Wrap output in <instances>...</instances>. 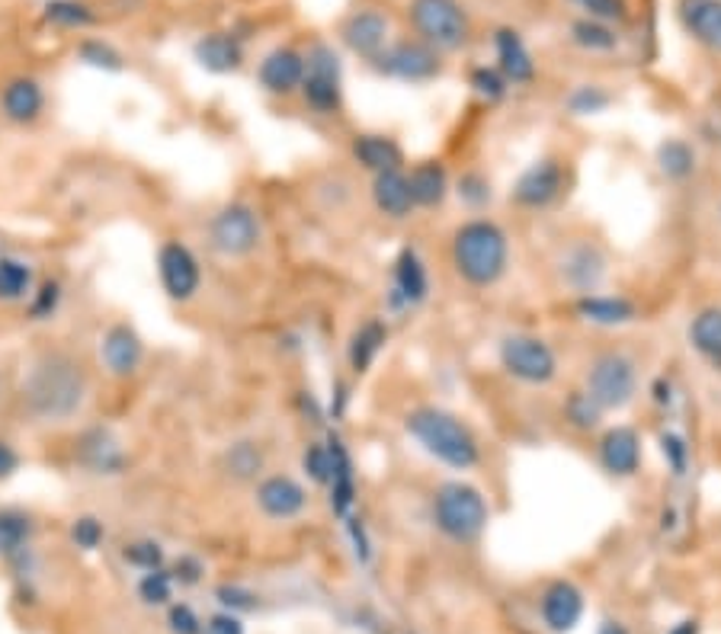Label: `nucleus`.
Wrapping results in <instances>:
<instances>
[{
	"mask_svg": "<svg viewBox=\"0 0 721 634\" xmlns=\"http://www.w3.org/2000/svg\"><path fill=\"white\" fill-rule=\"evenodd\" d=\"M600 634H625V629H622V625H615V622H609V625H603V632Z\"/></svg>",
	"mask_w": 721,
	"mask_h": 634,
	"instance_id": "53",
	"label": "nucleus"
},
{
	"mask_svg": "<svg viewBox=\"0 0 721 634\" xmlns=\"http://www.w3.org/2000/svg\"><path fill=\"white\" fill-rule=\"evenodd\" d=\"M584 615V597L574 583H552L542 597V619L552 632H570Z\"/></svg>",
	"mask_w": 721,
	"mask_h": 634,
	"instance_id": "17",
	"label": "nucleus"
},
{
	"mask_svg": "<svg viewBox=\"0 0 721 634\" xmlns=\"http://www.w3.org/2000/svg\"><path fill=\"white\" fill-rule=\"evenodd\" d=\"M385 336H388V331H385L381 321H366V324L353 334V343H350V363H353L356 372H366V369L376 363Z\"/></svg>",
	"mask_w": 721,
	"mask_h": 634,
	"instance_id": "30",
	"label": "nucleus"
},
{
	"mask_svg": "<svg viewBox=\"0 0 721 634\" xmlns=\"http://www.w3.org/2000/svg\"><path fill=\"white\" fill-rule=\"evenodd\" d=\"M58 301H62V289H58V282H45V286L38 289L36 299H33V304H30V311H33V318H36V321H45V318H52V314H55Z\"/></svg>",
	"mask_w": 721,
	"mask_h": 634,
	"instance_id": "44",
	"label": "nucleus"
},
{
	"mask_svg": "<svg viewBox=\"0 0 721 634\" xmlns=\"http://www.w3.org/2000/svg\"><path fill=\"white\" fill-rule=\"evenodd\" d=\"M500 366L526 385H548L558 375V359L542 336L510 334L500 340Z\"/></svg>",
	"mask_w": 721,
	"mask_h": 634,
	"instance_id": "6",
	"label": "nucleus"
},
{
	"mask_svg": "<svg viewBox=\"0 0 721 634\" xmlns=\"http://www.w3.org/2000/svg\"><path fill=\"white\" fill-rule=\"evenodd\" d=\"M381 68L401 80H430L433 75H440V58L430 45L401 42L381 58Z\"/></svg>",
	"mask_w": 721,
	"mask_h": 634,
	"instance_id": "15",
	"label": "nucleus"
},
{
	"mask_svg": "<svg viewBox=\"0 0 721 634\" xmlns=\"http://www.w3.org/2000/svg\"><path fill=\"white\" fill-rule=\"evenodd\" d=\"M45 16L58 26H68V30H77V26H90L93 23V13L84 7V3H75V0H55L45 7Z\"/></svg>",
	"mask_w": 721,
	"mask_h": 634,
	"instance_id": "36",
	"label": "nucleus"
},
{
	"mask_svg": "<svg viewBox=\"0 0 721 634\" xmlns=\"http://www.w3.org/2000/svg\"><path fill=\"white\" fill-rule=\"evenodd\" d=\"M497 58H500V71L513 84H526L535 75V65H532V55L526 52L523 38L510 33V30L497 33Z\"/></svg>",
	"mask_w": 721,
	"mask_h": 634,
	"instance_id": "24",
	"label": "nucleus"
},
{
	"mask_svg": "<svg viewBox=\"0 0 721 634\" xmlns=\"http://www.w3.org/2000/svg\"><path fill=\"white\" fill-rule=\"evenodd\" d=\"M577 314L590 324H603V327H619L635 321V304L629 299H615V296H580L577 299Z\"/></svg>",
	"mask_w": 721,
	"mask_h": 634,
	"instance_id": "21",
	"label": "nucleus"
},
{
	"mask_svg": "<svg viewBox=\"0 0 721 634\" xmlns=\"http://www.w3.org/2000/svg\"><path fill=\"white\" fill-rule=\"evenodd\" d=\"M30 286H33V272H30L26 263L0 257V299L3 301L26 299Z\"/></svg>",
	"mask_w": 721,
	"mask_h": 634,
	"instance_id": "32",
	"label": "nucleus"
},
{
	"mask_svg": "<svg viewBox=\"0 0 721 634\" xmlns=\"http://www.w3.org/2000/svg\"><path fill=\"white\" fill-rule=\"evenodd\" d=\"M472 87L481 93V97H488V100H500L503 97V77L497 75V71H488V68H478L475 75H472Z\"/></svg>",
	"mask_w": 721,
	"mask_h": 634,
	"instance_id": "45",
	"label": "nucleus"
},
{
	"mask_svg": "<svg viewBox=\"0 0 721 634\" xmlns=\"http://www.w3.org/2000/svg\"><path fill=\"white\" fill-rule=\"evenodd\" d=\"M565 187H568L565 164L555 157H542L520 174V180L510 189V199L523 209H548L552 202L562 199Z\"/></svg>",
	"mask_w": 721,
	"mask_h": 634,
	"instance_id": "8",
	"label": "nucleus"
},
{
	"mask_svg": "<svg viewBox=\"0 0 721 634\" xmlns=\"http://www.w3.org/2000/svg\"><path fill=\"white\" fill-rule=\"evenodd\" d=\"M408 433L436 461H443L456 471L475 468L481 458V448H478V440L472 436V430L458 416L440 411V408H420V411L408 413Z\"/></svg>",
	"mask_w": 721,
	"mask_h": 634,
	"instance_id": "3",
	"label": "nucleus"
},
{
	"mask_svg": "<svg viewBox=\"0 0 721 634\" xmlns=\"http://www.w3.org/2000/svg\"><path fill=\"white\" fill-rule=\"evenodd\" d=\"M80 55L90 62V65H97V68H122V58L115 55L113 48H107V45H100V42H87L84 48H80Z\"/></svg>",
	"mask_w": 721,
	"mask_h": 634,
	"instance_id": "46",
	"label": "nucleus"
},
{
	"mask_svg": "<svg viewBox=\"0 0 721 634\" xmlns=\"http://www.w3.org/2000/svg\"><path fill=\"white\" fill-rule=\"evenodd\" d=\"M209 241L222 257H247L260 244V222L254 209L229 205L209 224Z\"/></svg>",
	"mask_w": 721,
	"mask_h": 634,
	"instance_id": "9",
	"label": "nucleus"
},
{
	"mask_svg": "<svg viewBox=\"0 0 721 634\" xmlns=\"http://www.w3.org/2000/svg\"><path fill=\"white\" fill-rule=\"evenodd\" d=\"M199 570H202V567H199V560H192V558H184L180 564H177V577H180L184 583H196V580H199Z\"/></svg>",
	"mask_w": 721,
	"mask_h": 634,
	"instance_id": "52",
	"label": "nucleus"
},
{
	"mask_svg": "<svg viewBox=\"0 0 721 634\" xmlns=\"http://www.w3.org/2000/svg\"><path fill=\"white\" fill-rule=\"evenodd\" d=\"M100 359L107 366V372L115 375V378H129V375L138 372L142 359H145V346L138 334L129 327V324H113L107 334H103V343H100Z\"/></svg>",
	"mask_w": 721,
	"mask_h": 634,
	"instance_id": "12",
	"label": "nucleus"
},
{
	"mask_svg": "<svg viewBox=\"0 0 721 634\" xmlns=\"http://www.w3.org/2000/svg\"><path fill=\"white\" fill-rule=\"evenodd\" d=\"M373 199H376L379 212H385L388 219H408L411 209H414L408 177H404L401 170H385V174H376Z\"/></svg>",
	"mask_w": 721,
	"mask_h": 634,
	"instance_id": "20",
	"label": "nucleus"
},
{
	"mask_svg": "<svg viewBox=\"0 0 721 634\" xmlns=\"http://www.w3.org/2000/svg\"><path fill=\"white\" fill-rule=\"evenodd\" d=\"M138 593L145 602H167L170 599V577L160 570H148L145 580L138 583Z\"/></svg>",
	"mask_w": 721,
	"mask_h": 634,
	"instance_id": "41",
	"label": "nucleus"
},
{
	"mask_svg": "<svg viewBox=\"0 0 721 634\" xmlns=\"http://www.w3.org/2000/svg\"><path fill=\"white\" fill-rule=\"evenodd\" d=\"M458 196L468 202V205H485L491 199V183L481 177V174H465L458 180Z\"/></svg>",
	"mask_w": 721,
	"mask_h": 634,
	"instance_id": "40",
	"label": "nucleus"
},
{
	"mask_svg": "<svg viewBox=\"0 0 721 634\" xmlns=\"http://www.w3.org/2000/svg\"><path fill=\"white\" fill-rule=\"evenodd\" d=\"M304 77V58L292 48H276L269 52L260 65V84H264L269 93H292L302 87Z\"/></svg>",
	"mask_w": 721,
	"mask_h": 634,
	"instance_id": "18",
	"label": "nucleus"
},
{
	"mask_svg": "<svg viewBox=\"0 0 721 634\" xmlns=\"http://www.w3.org/2000/svg\"><path fill=\"white\" fill-rule=\"evenodd\" d=\"M229 471L237 481H251L264 471V452L257 443H234L225 455Z\"/></svg>",
	"mask_w": 721,
	"mask_h": 634,
	"instance_id": "33",
	"label": "nucleus"
},
{
	"mask_svg": "<svg viewBox=\"0 0 721 634\" xmlns=\"http://www.w3.org/2000/svg\"><path fill=\"white\" fill-rule=\"evenodd\" d=\"M565 413H568V420L574 423V426H580V430H594L597 423H600V416H603V411L597 408V401L587 394V391H574L568 398V408H565Z\"/></svg>",
	"mask_w": 721,
	"mask_h": 634,
	"instance_id": "37",
	"label": "nucleus"
},
{
	"mask_svg": "<svg viewBox=\"0 0 721 634\" xmlns=\"http://www.w3.org/2000/svg\"><path fill=\"white\" fill-rule=\"evenodd\" d=\"M343 42H346L356 55L376 58V55H381L385 42H388V20H385L381 13H376V10L353 13V16L343 23Z\"/></svg>",
	"mask_w": 721,
	"mask_h": 634,
	"instance_id": "16",
	"label": "nucleus"
},
{
	"mask_svg": "<svg viewBox=\"0 0 721 634\" xmlns=\"http://www.w3.org/2000/svg\"><path fill=\"white\" fill-rule=\"evenodd\" d=\"M570 36H574V42H577L580 48H590V52H609V48H615L612 30H607V26L597 23V20H580V23H574V26H570Z\"/></svg>",
	"mask_w": 721,
	"mask_h": 634,
	"instance_id": "35",
	"label": "nucleus"
},
{
	"mask_svg": "<svg viewBox=\"0 0 721 634\" xmlns=\"http://www.w3.org/2000/svg\"><path fill=\"white\" fill-rule=\"evenodd\" d=\"M562 269H565L570 286L587 296L600 282V276H603V260H600V254L594 247H577V251H570L568 257H565Z\"/></svg>",
	"mask_w": 721,
	"mask_h": 634,
	"instance_id": "29",
	"label": "nucleus"
},
{
	"mask_svg": "<svg viewBox=\"0 0 721 634\" xmlns=\"http://www.w3.org/2000/svg\"><path fill=\"white\" fill-rule=\"evenodd\" d=\"M302 93L308 107L318 112H334L341 107V65L328 45H314L304 62Z\"/></svg>",
	"mask_w": 721,
	"mask_h": 634,
	"instance_id": "10",
	"label": "nucleus"
},
{
	"mask_svg": "<svg viewBox=\"0 0 721 634\" xmlns=\"http://www.w3.org/2000/svg\"><path fill=\"white\" fill-rule=\"evenodd\" d=\"M160 558H164V552L154 542H135V545L125 548V560L135 564V567H145V570H157Z\"/></svg>",
	"mask_w": 721,
	"mask_h": 634,
	"instance_id": "42",
	"label": "nucleus"
},
{
	"mask_svg": "<svg viewBox=\"0 0 721 634\" xmlns=\"http://www.w3.org/2000/svg\"><path fill=\"white\" fill-rule=\"evenodd\" d=\"M84 372L65 353H45L23 381V401L30 413L48 423L71 420L84 404Z\"/></svg>",
	"mask_w": 721,
	"mask_h": 634,
	"instance_id": "1",
	"label": "nucleus"
},
{
	"mask_svg": "<svg viewBox=\"0 0 721 634\" xmlns=\"http://www.w3.org/2000/svg\"><path fill=\"white\" fill-rule=\"evenodd\" d=\"M408 187H411V199L414 205H423V209H433L446 199L450 192V180H446V170L440 160H423L411 170L408 177Z\"/></svg>",
	"mask_w": 721,
	"mask_h": 634,
	"instance_id": "22",
	"label": "nucleus"
},
{
	"mask_svg": "<svg viewBox=\"0 0 721 634\" xmlns=\"http://www.w3.org/2000/svg\"><path fill=\"white\" fill-rule=\"evenodd\" d=\"M580 10L590 13V20L609 23V20H625V0H574Z\"/></svg>",
	"mask_w": 721,
	"mask_h": 634,
	"instance_id": "39",
	"label": "nucleus"
},
{
	"mask_svg": "<svg viewBox=\"0 0 721 634\" xmlns=\"http://www.w3.org/2000/svg\"><path fill=\"white\" fill-rule=\"evenodd\" d=\"M257 503L269 520H292L308 503L304 487L289 475H269L257 485Z\"/></svg>",
	"mask_w": 721,
	"mask_h": 634,
	"instance_id": "13",
	"label": "nucleus"
},
{
	"mask_svg": "<svg viewBox=\"0 0 721 634\" xmlns=\"http://www.w3.org/2000/svg\"><path fill=\"white\" fill-rule=\"evenodd\" d=\"M433 520L440 525V532L450 535L453 542H475L485 532L491 513L478 487L450 481L433 497Z\"/></svg>",
	"mask_w": 721,
	"mask_h": 634,
	"instance_id": "4",
	"label": "nucleus"
},
{
	"mask_svg": "<svg viewBox=\"0 0 721 634\" xmlns=\"http://www.w3.org/2000/svg\"><path fill=\"white\" fill-rule=\"evenodd\" d=\"M170 625H174V632L180 634H199V619L192 615L190 605H177L170 612Z\"/></svg>",
	"mask_w": 721,
	"mask_h": 634,
	"instance_id": "48",
	"label": "nucleus"
},
{
	"mask_svg": "<svg viewBox=\"0 0 721 634\" xmlns=\"http://www.w3.org/2000/svg\"><path fill=\"white\" fill-rule=\"evenodd\" d=\"M353 154L373 174H385V170H398L401 167V148L391 138H385V135H359L353 142Z\"/></svg>",
	"mask_w": 721,
	"mask_h": 634,
	"instance_id": "25",
	"label": "nucleus"
},
{
	"mask_svg": "<svg viewBox=\"0 0 721 634\" xmlns=\"http://www.w3.org/2000/svg\"><path fill=\"white\" fill-rule=\"evenodd\" d=\"M16 468H20V455H16V448L0 440V481H7Z\"/></svg>",
	"mask_w": 721,
	"mask_h": 634,
	"instance_id": "50",
	"label": "nucleus"
},
{
	"mask_svg": "<svg viewBox=\"0 0 721 634\" xmlns=\"http://www.w3.org/2000/svg\"><path fill=\"white\" fill-rule=\"evenodd\" d=\"M635 388L639 375L632 359L622 353H603L587 372V394L597 401L600 411H622L635 398Z\"/></svg>",
	"mask_w": 721,
	"mask_h": 634,
	"instance_id": "5",
	"label": "nucleus"
},
{
	"mask_svg": "<svg viewBox=\"0 0 721 634\" xmlns=\"http://www.w3.org/2000/svg\"><path fill=\"white\" fill-rule=\"evenodd\" d=\"M684 20L702 45L721 52V0H686Z\"/></svg>",
	"mask_w": 721,
	"mask_h": 634,
	"instance_id": "23",
	"label": "nucleus"
},
{
	"mask_svg": "<svg viewBox=\"0 0 721 634\" xmlns=\"http://www.w3.org/2000/svg\"><path fill=\"white\" fill-rule=\"evenodd\" d=\"M411 23L436 48H458L468 38V16L456 0H414Z\"/></svg>",
	"mask_w": 721,
	"mask_h": 634,
	"instance_id": "7",
	"label": "nucleus"
},
{
	"mask_svg": "<svg viewBox=\"0 0 721 634\" xmlns=\"http://www.w3.org/2000/svg\"><path fill=\"white\" fill-rule=\"evenodd\" d=\"M395 289L401 292V299L408 301V304H420V301L426 299V292H430L426 269H423V263H420V257L411 247L401 251V257L395 263Z\"/></svg>",
	"mask_w": 721,
	"mask_h": 634,
	"instance_id": "27",
	"label": "nucleus"
},
{
	"mask_svg": "<svg viewBox=\"0 0 721 634\" xmlns=\"http://www.w3.org/2000/svg\"><path fill=\"white\" fill-rule=\"evenodd\" d=\"M42 107H45V93H42V87H38L33 77H16L0 93V110L16 125L36 122Z\"/></svg>",
	"mask_w": 721,
	"mask_h": 634,
	"instance_id": "19",
	"label": "nucleus"
},
{
	"mask_svg": "<svg viewBox=\"0 0 721 634\" xmlns=\"http://www.w3.org/2000/svg\"><path fill=\"white\" fill-rule=\"evenodd\" d=\"M600 461L609 475L632 478L642 465V440L632 426H612L600 440Z\"/></svg>",
	"mask_w": 721,
	"mask_h": 634,
	"instance_id": "14",
	"label": "nucleus"
},
{
	"mask_svg": "<svg viewBox=\"0 0 721 634\" xmlns=\"http://www.w3.org/2000/svg\"><path fill=\"white\" fill-rule=\"evenodd\" d=\"M657 164H661V170L670 177V180H684L692 174V167H696V154L692 148L680 142V138H670V142H664L661 148H657Z\"/></svg>",
	"mask_w": 721,
	"mask_h": 634,
	"instance_id": "31",
	"label": "nucleus"
},
{
	"mask_svg": "<svg viewBox=\"0 0 721 634\" xmlns=\"http://www.w3.org/2000/svg\"><path fill=\"white\" fill-rule=\"evenodd\" d=\"M30 516L16 510H0V555H13L26 545L30 538Z\"/></svg>",
	"mask_w": 721,
	"mask_h": 634,
	"instance_id": "34",
	"label": "nucleus"
},
{
	"mask_svg": "<svg viewBox=\"0 0 721 634\" xmlns=\"http://www.w3.org/2000/svg\"><path fill=\"white\" fill-rule=\"evenodd\" d=\"M196 58L202 62V68L215 75H229L241 68V45L225 33H212L196 45Z\"/></svg>",
	"mask_w": 721,
	"mask_h": 634,
	"instance_id": "26",
	"label": "nucleus"
},
{
	"mask_svg": "<svg viewBox=\"0 0 721 634\" xmlns=\"http://www.w3.org/2000/svg\"><path fill=\"white\" fill-rule=\"evenodd\" d=\"M689 340L709 363L721 366V308H706L696 314L689 324Z\"/></svg>",
	"mask_w": 721,
	"mask_h": 634,
	"instance_id": "28",
	"label": "nucleus"
},
{
	"mask_svg": "<svg viewBox=\"0 0 721 634\" xmlns=\"http://www.w3.org/2000/svg\"><path fill=\"white\" fill-rule=\"evenodd\" d=\"M570 107H574V112H594L600 110V107H607V97H603V93H594L590 87H584V90L570 100Z\"/></svg>",
	"mask_w": 721,
	"mask_h": 634,
	"instance_id": "49",
	"label": "nucleus"
},
{
	"mask_svg": "<svg viewBox=\"0 0 721 634\" xmlns=\"http://www.w3.org/2000/svg\"><path fill=\"white\" fill-rule=\"evenodd\" d=\"M661 448H664V458L670 461V468L677 475H684L686 468V443L677 436V433H664L661 436Z\"/></svg>",
	"mask_w": 721,
	"mask_h": 634,
	"instance_id": "47",
	"label": "nucleus"
},
{
	"mask_svg": "<svg viewBox=\"0 0 721 634\" xmlns=\"http://www.w3.org/2000/svg\"><path fill=\"white\" fill-rule=\"evenodd\" d=\"M510 260L507 234L488 219H472L453 234V263L456 272L472 286H493Z\"/></svg>",
	"mask_w": 721,
	"mask_h": 634,
	"instance_id": "2",
	"label": "nucleus"
},
{
	"mask_svg": "<svg viewBox=\"0 0 721 634\" xmlns=\"http://www.w3.org/2000/svg\"><path fill=\"white\" fill-rule=\"evenodd\" d=\"M157 272H160V286L164 292L174 301H190L199 292V282H202V272H199V263L190 254V247L170 241L160 247L157 254Z\"/></svg>",
	"mask_w": 721,
	"mask_h": 634,
	"instance_id": "11",
	"label": "nucleus"
},
{
	"mask_svg": "<svg viewBox=\"0 0 721 634\" xmlns=\"http://www.w3.org/2000/svg\"><path fill=\"white\" fill-rule=\"evenodd\" d=\"M302 465H304V471L311 475V481H318V485H331V475H334V458H331V448L308 446Z\"/></svg>",
	"mask_w": 721,
	"mask_h": 634,
	"instance_id": "38",
	"label": "nucleus"
},
{
	"mask_svg": "<svg viewBox=\"0 0 721 634\" xmlns=\"http://www.w3.org/2000/svg\"><path fill=\"white\" fill-rule=\"evenodd\" d=\"M674 634H696V625H692V622H684V625H680V629H677Z\"/></svg>",
	"mask_w": 721,
	"mask_h": 634,
	"instance_id": "54",
	"label": "nucleus"
},
{
	"mask_svg": "<svg viewBox=\"0 0 721 634\" xmlns=\"http://www.w3.org/2000/svg\"><path fill=\"white\" fill-rule=\"evenodd\" d=\"M71 538H75L80 548L93 552V548L103 542V525L97 523L93 516H84V520H77V523L71 525Z\"/></svg>",
	"mask_w": 721,
	"mask_h": 634,
	"instance_id": "43",
	"label": "nucleus"
},
{
	"mask_svg": "<svg viewBox=\"0 0 721 634\" xmlns=\"http://www.w3.org/2000/svg\"><path fill=\"white\" fill-rule=\"evenodd\" d=\"M209 634H244V632H241V622H237V619H231V615H215V619L209 622Z\"/></svg>",
	"mask_w": 721,
	"mask_h": 634,
	"instance_id": "51",
	"label": "nucleus"
}]
</instances>
